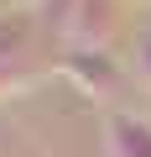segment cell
<instances>
[{
	"mask_svg": "<svg viewBox=\"0 0 151 157\" xmlns=\"http://www.w3.org/2000/svg\"><path fill=\"white\" fill-rule=\"evenodd\" d=\"M104 147H110V157H151V121H141L130 110H110Z\"/></svg>",
	"mask_w": 151,
	"mask_h": 157,
	"instance_id": "7a4b0ae2",
	"label": "cell"
},
{
	"mask_svg": "<svg viewBox=\"0 0 151 157\" xmlns=\"http://www.w3.org/2000/svg\"><path fill=\"white\" fill-rule=\"evenodd\" d=\"M135 73L146 78V84H151V32H146V37L135 42Z\"/></svg>",
	"mask_w": 151,
	"mask_h": 157,
	"instance_id": "277c9868",
	"label": "cell"
},
{
	"mask_svg": "<svg viewBox=\"0 0 151 157\" xmlns=\"http://www.w3.org/2000/svg\"><path fill=\"white\" fill-rule=\"evenodd\" d=\"M110 26H115V0H78L68 37H78V47H104Z\"/></svg>",
	"mask_w": 151,
	"mask_h": 157,
	"instance_id": "3957f363",
	"label": "cell"
},
{
	"mask_svg": "<svg viewBox=\"0 0 151 157\" xmlns=\"http://www.w3.org/2000/svg\"><path fill=\"white\" fill-rule=\"evenodd\" d=\"M63 73H68L84 94H94V100H115V94L125 89V78H130V73H125L104 47H68Z\"/></svg>",
	"mask_w": 151,
	"mask_h": 157,
	"instance_id": "6da1fadb",
	"label": "cell"
}]
</instances>
